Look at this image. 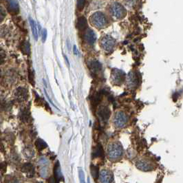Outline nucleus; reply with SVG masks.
<instances>
[{"instance_id":"16","label":"nucleus","mask_w":183,"mask_h":183,"mask_svg":"<svg viewBox=\"0 0 183 183\" xmlns=\"http://www.w3.org/2000/svg\"><path fill=\"white\" fill-rule=\"evenodd\" d=\"M89 68L92 72L96 73V72H99L101 70L102 65H101V64L98 62V61H92L89 63Z\"/></svg>"},{"instance_id":"11","label":"nucleus","mask_w":183,"mask_h":183,"mask_svg":"<svg viewBox=\"0 0 183 183\" xmlns=\"http://www.w3.org/2000/svg\"><path fill=\"white\" fill-rule=\"evenodd\" d=\"M22 172L26 173L28 177L31 178L35 174V168L33 165L30 163H26L22 166L21 168Z\"/></svg>"},{"instance_id":"8","label":"nucleus","mask_w":183,"mask_h":183,"mask_svg":"<svg viewBox=\"0 0 183 183\" xmlns=\"http://www.w3.org/2000/svg\"><path fill=\"white\" fill-rule=\"evenodd\" d=\"M97 114H98V117L100 118L103 122H106L110 117L111 112H110V110L107 107L101 106L98 108Z\"/></svg>"},{"instance_id":"34","label":"nucleus","mask_w":183,"mask_h":183,"mask_svg":"<svg viewBox=\"0 0 183 183\" xmlns=\"http://www.w3.org/2000/svg\"><path fill=\"white\" fill-rule=\"evenodd\" d=\"M64 57H65V61H66V63H67V64L68 65H70V63H69V61L68 60V59H67V57H66V56H64Z\"/></svg>"},{"instance_id":"33","label":"nucleus","mask_w":183,"mask_h":183,"mask_svg":"<svg viewBox=\"0 0 183 183\" xmlns=\"http://www.w3.org/2000/svg\"><path fill=\"white\" fill-rule=\"evenodd\" d=\"M74 54H76V55H78L79 54L78 50H77L76 46H74Z\"/></svg>"},{"instance_id":"31","label":"nucleus","mask_w":183,"mask_h":183,"mask_svg":"<svg viewBox=\"0 0 183 183\" xmlns=\"http://www.w3.org/2000/svg\"><path fill=\"white\" fill-rule=\"evenodd\" d=\"M28 78H29V81L30 83H32V85H34L35 82H34V74H33L32 72H29V76H28Z\"/></svg>"},{"instance_id":"30","label":"nucleus","mask_w":183,"mask_h":183,"mask_svg":"<svg viewBox=\"0 0 183 183\" xmlns=\"http://www.w3.org/2000/svg\"><path fill=\"white\" fill-rule=\"evenodd\" d=\"M79 178H80L81 182H85V175H84V173H83L82 169H80V170H79Z\"/></svg>"},{"instance_id":"3","label":"nucleus","mask_w":183,"mask_h":183,"mask_svg":"<svg viewBox=\"0 0 183 183\" xmlns=\"http://www.w3.org/2000/svg\"><path fill=\"white\" fill-rule=\"evenodd\" d=\"M112 15L114 17L117 19H121L124 18L127 14V11L125 8L119 3H114L111 6L110 8Z\"/></svg>"},{"instance_id":"14","label":"nucleus","mask_w":183,"mask_h":183,"mask_svg":"<svg viewBox=\"0 0 183 183\" xmlns=\"http://www.w3.org/2000/svg\"><path fill=\"white\" fill-rule=\"evenodd\" d=\"M87 27V19L85 17L81 16L79 17L76 22V28L79 30H84Z\"/></svg>"},{"instance_id":"19","label":"nucleus","mask_w":183,"mask_h":183,"mask_svg":"<svg viewBox=\"0 0 183 183\" xmlns=\"http://www.w3.org/2000/svg\"><path fill=\"white\" fill-rule=\"evenodd\" d=\"M103 156V147H101V145H97L93 150V151H92V156H93V158H98V157H101V156Z\"/></svg>"},{"instance_id":"13","label":"nucleus","mask_w":183,"mask_h":183,"mask_svg":"<svg viewBox=\"0 0 183 183\" xmlns=\"http://www.w3.org/2000/svg\"><path fill=\"white\" fill-rule=\"evenodd\" d=\"M54 179L56 180V182L63 181V176L62 173H61L60 165H59V162H57L54 166Z\"/></svg>"},{"instance_id":"1","label":"nucleus","mask_w":183,"mask_h":183,"mask_svg":"<svg viewBox=\"0 0 183 183\" xmlns=\"http://www.w3.org/2000/svg\"><path fill=\"white\" fill-rule=\"evenodd\" d=\"M90 22L94 27L103 28L107 26V19L106 16L101 12H96L90 17Z\"/></svg>"},{"instance_id":"28","label":"nucleus","mask_w":183,"mask_h":183,"mask_svg":"<svg viewBox=\"0 0 183 183\" xmlns=\"http://www.w3.org/2000/svg\"><path fill=\"white\" fill-rule=\"evenodd\" d=\"M6 12L5 9H4L1 6H0V23L4 20V19H5L6 17Z\"/></svg>"},{"instance_id":"10","label":"nucleus","mask_w":183,"mask_h":183,"mask_svg":"<svg viewBox=\"0 0 183 183\" xmlns=\"http://www.w3.org/2000/svg\"><path fill=\"white\" fill-rule=\"evenodd\" d=\"M99 178H100V181L101 182H112L113 180L112 175L111 172H110L107 170H103L99 173Z\"/></svg>"},{"instance_id":"2","label":"nucleus","mask_w":183,"mask_h":183,"mask_svg":"<svg viewBox=\"0 0 183 183\" xmlns=\"http://www.w3.org/2000/svg\"><path fill=\"white\" fill-rule=\"evenodd\" d=\"M123 147L117 143H112L107 147V156L110 160H116L123 154Z\"/></svg>"},{"instance_id":"24","label":"nucleus","mask_w":183,"mask_h":183,"mask_svg":"<svg viewBox=\"0 0 183 183\" xmlns=\"http://www.w3.org/2000/svg\"><path fill=\"white\" fill-rule=\"evenodd\" d=\"M90 169H91V173H92V177H93L94 178H95V179H98V176H99L98 167L92 165L91 167H90Z\"/></svg>"},{"instance_id":"4","label":"nucleus","mask_w":183,"mask_h":183,"mask_svg":"<svg viewBox=\"0 0 183 183\" xmlns=\"http://www.w3.org/2000/svg\"><path fill=\"white\" fill-rule=\"evenodd\" d=\"M116 41L109 35L103 37L101 40V46L106 52H111L115 46Z\"/></svg>"},{"instance_id":"6","label":"nucleus","mask_w":183,"mask_h":183,"mask_svg":"<svg viewBox=\"0 0 183 183\" xmlns=\"http://www.w3.org/2000/svg\"><path fill=\"white\" fill-rule=\"evenodd\" d=\"M125 74L122 70L113 69L112 70V81L115 85H120L125 80Z\"/></svg>"},{"instance_id":"27","label":"nucleus","mask_w":183,"mask_h":183,"mask_svg":"<svg viewBox=\"0 0 183 183\" xmlns=\"http://www.w3.org/2000/svg\"><path fill=\"white\" fill-rule=\"evenodd\" d=\"M85 0H77L76 6L79 10H82L85 6Z\"/></svg>"},{"instance_id":"23","label":"nucleus","mask_w":183,"mask_h":183,"mask_svg":"<svg viewBox=\"0 0 183 183\" xmlns=\"http://www.w3.org/2000/svg\"><path fill=\"white\" fill-rule=\"evenodd\" d=\"M101 99V94L99 92H97L94 96L92 97V104L94 106H96L97 105L100 103Z\"/></svg>"},{"instance_id":"7","label":"nucleus","mask_w":183,"mask_h":183,"mask_svg":"<svg viewBox=\"0 0 183 183\" xmlns=\"http://www.w3.org/2000/svg\"><path fill=\"white\" fill-rule=\"evenodd\" d=\"M14 96L19 102H23L28 99V92L26 88L19 87L15 90Z\"/></svg>"},{"instance_id":"29","label":"nucleus","mask_w":183,"mask_h":183,"mask_svg":"<svg viewBox=\"0 0 183 183\" xmlns=\"http://www.w3.org/2000/svg\"><path fill=\"white\" fill-rule=\"evenodd\" d=\"M40 175L43 178H45L48 176V170L46 167H43L41 168V169L40 170Z\"/></svg>"},{"instance_id":"26","label":"nucleus","mask_w":183,"mask_h":183,"mask_svg":"<svg viewBox=\"0 0 183 183\" xmlns=\"http://www.w3.org/2000/svg\"><path fill=\"white\" fill-rule=\"evenodd\" d=\"M6 58V54L2 48H0V65L4 63Z\"/></svg>"},{"instance_id":"5","label":"nucleus","mask_w":183,"mask_h":183,"mask_svg":"<svg viewBox=\"0 0 183 183\" xmlns=\"http://www.w3.org/2000/svg\"><path fill=\"white\" fill-rule=\"evenodd\" d=\"M127 122V116L124 112H118L115 114L114 118V123L116 127L121 128L126 125Z\"/></svg>"},{"instance_id":"32","label":"nucleus","mask_w":183,"mask_h":183,"mask_svg":"<svg viewBox=\"0 0 183 183\" xmlns=\"http://www.w3.org/2000/svg\"><path fill=\"white\" fill-rule=\"evenodd\" d=\"M47 38V30L46 29H43L42 32V41L43 42H45Z\"/></svg>"},{"instance_id":"20","label":"nucleus","mask_w":183,"mask_h":183,"mask_svg":"<svg viewBox=\"0 0 183 183\" xmlns=\"http://www.w3.org/2000/svg\"><path fill=\"white\" fill-rule=\"evenodd\" d=\"M35 146H36L37 149L39 151L43 150V149H46L47 147V143L45 141L43 140L41 138H38L36 141H35Z\"/></svg>"},{"instance_id":"25","label":"nucleus","mask_w":183,"mask_h":183,"mask_svg":"<svg viewBox=\"0 0 183 183\" xmlns=\"http://www.w3.org/2000/svg\"><path fill=\"white\" fill-rule=\"evenodd\" d=\"M24 155L26 156V158H32L33 156H34L35 154V152H34V150L32 148H30V147H26V148L24 149Z\"/></svg>"},{"instance_id":"15","label":"nucleus","mask_w":183,"mask_h":183,"mask_svg":"<svg viewBox=\"0 0 183 183\" xmlns=\"http://www.w3.org/2000/svg\"><path fill=\"white\" fill-rule=\"evenodd\" d=\"M138 78L136 76L135 73L134 72H131L128 75V85L130 87H134L138 85Z\"/></svg>"},{"instance_id":"9","label":"nucleus","mask_w":183,"mask_h":183,"mask_svg":"<svg viewBox=\"0 0 183 183\" xmlns=\"http://www.w3.org/2000/svg\"><path fill=\"white\" fill-rule=\"evenodd\" d=\"M85 40L90 45H93L96 40V35L91 29L87 30L85 34Z\"/></svg>"},{"instance_id":"17","label":"nucleus","mask_w":183,"mask_h":183,"mask_svg":"<svg viewBox=\"0 0 183 183\" xmlns=\"http://www.w3.org/2000/svg\"><path fill=\"white\" fill-rule=\"evenodd\" d=\"M136 167L138 169H140V170L144 171H150L151 169V165L149 164L146 161H138L136 163Z\"/></svg>"},{"instance_id":"21","label":"nucleus","mask_w":183,"mask_h":183,"mask_svg":"<svg viewBox=\"0 0 183 183\" xmlns=\"http://www.w3.org/2000/svg\"><path fill=\"white\" fill-rule=\"evenodd\" d=\"M20 118L23 122H28L30 118V114L29 111H28V110H22V112H21Z\"/></svg>"},{"instance_id":"18","label":"nucleus","mask_w":183,"mask_h":183,"mask_svg":"<svg viewBox=\"0 0 183 183\" xmlns=\"http://www.w3.org/2000/svg\"><path fill=\"white\" fill-rule=\"evenodd\" d=\"M29 21H30V27H31L33 37H34L35 40H37V39H38V30H37V26L36 22L33 20L31 17H30L29 18Z\"/></svg>"},{"instance_id":"22","label":"nucleus","mask_w":183,"mask_h":183,"mask_svg":"<svg viewBox=\"0 0 183 183\" xmlns=\"http://www.w3.org/2000/svg\"><path fill=\"white\" fill-rule=\"evenodd\" d=\"M21 51L25 54H30V43L28 41H24L21 44Z\"/></svg>"},{"instance_id":"12","label":"nucleus","mask_w":183,"mask_h":183,"mask_svg":"<svg viewBox=\"0 0 183 183\" xmlns=\"http://www.w3.org/2000/svg\"><path fill=\"white\" fill-rule=\"evenodd\" d=\"M19 4L17 0H8V10L12 15H16L19 12Z\"/></svg>"}]
</instances>
